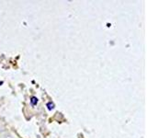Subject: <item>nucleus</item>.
Wrapping results in <instances>:
<instances>
[{
	"instance_id": "f257e3e1",
	"label": "nucleus",
	"mask_w": 147,
	"mask_h": 138,
	"mask_svg": "<svg viewBox=\"0 0 147 138\" xmlns=\"http://www.w3.org/2000/svg\"><path fill=\"white\" fill-rule=\"evenodd\" d=\"M30 103L32 105H36L37 103H38V99H37L36 97H31V98H30Z\"/></svg>"
},
{
	"instance_id": "f03ea898",
	"label": "nucleus",
	"mask_w": 147,
	"mask_h": 138,
	"mask_svg": "<svg viewBox=\"0 0 147 138\" xmlns=\"http://www.w3.org/2000/svg\"><path fill=\"white\" fill-rule=\"evenodd\" d=\"M46 106H47V108H48L49 110H52L54 109V104L53 102H48Z\"/></svg>"
}]
</instances>
